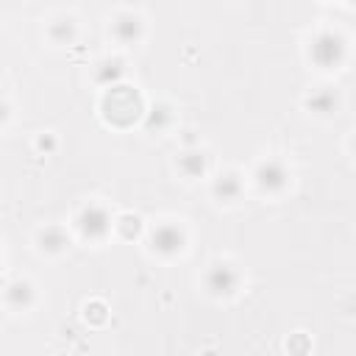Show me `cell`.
<instances>
[{"label":"cell","instance_id":"6da1fadb","mask_svg":"<svg viewBox=\"0 0 356 356\" xmlns=\"http://www.w3.org/2000/svg\"><path fill=\"white\" fill-rule=\"evenodd\" d=\"M100 111H103L106 122H111L117 128H125V125L145 117V100L136 89H131L125 83H117V86H108V92L103 95Z\"/></svg>","mask_w":356,"mask_h":356},{"label":"cell","instance_id":"7a4b0ae2","mask_svg":"<svg viewBox=\"0 0 356 356\" xmlns=\"http://www.w3.org/2000/svg\"><path fill=\"white\" fill-rule=\"evenodd\" d=\"M309 58L320 70H337L348 58V42L339 33H334V31H320L309 42Z\"/></svg>","mask_w":356,"mask_h":356},{"label":"cell","instance_id":"3957f363","mask_svg":"<svg viewBox=\"0 0 356 356\" xmlns=\"http://www.w3.org/2000/svg\"><path fill=\"white\" fill-rule=\"evenodd\" d=\"M75 222H78V231H81L86 239H92V242L106 239L108 231H111V214H108L106 206H100V203H86V206L78 211Z\"/></svg>","mask_w":356,"mask_h":356},{"label":"cell","instance_id":"277c9868","mask_svg":"<svg viewBox=\"0 0 356 356\" xmlns=\"http://www.w3.org/2000/svg\"><path fill=\"white\" fill-rule=\"evenodd\" d=\"M184 245H186V236H184V231H181L178 225H172V222L156 225L153 234H150V250L159 253V256H164V259L178 256V253L184 250Z\"/></svg>","mask_w":356,"mask_h":356},{"label":"cell","instance_id":"5b68a950","mask_svg":"<svg viewBox=\"0 0 356 356\" xmlns=\"http://www.w3.org/2000/svg\"><path fill=\"white\" fill-rule=\"evenodd\" d=\"M236 286H239V273L231 264L220 261V264H211L209 267V273H206V289L214 298H231L236 292Z\"/></svg>","mask_w":356,"mask_h":356},{"label":"cell","instance_id":"8992f818","mask_svg":"<svg viewBox=\"0 0 356 356\" xmlns=\"http://www.w3.org/2000/svg\"><path fill=\"white\" fill-rule=\"evenodd\" d=\"M253 178H256V184H259L261 192L275 195V192H281V189L286 186L289 172H286V167H284L278 159H267V161H261V164L256 167Z\"/></svg>","mask_w":356,"mask_h":356},{"label":"cell","instance_id":"52a82bcc","mask_svg":"<svg viewBox=\"0 0 356 356\" xmlns=\"http://www.w3.org/2000/svg\"><path fill=\"white\" fill-rule=\"evenodd\" d=\"M111 31H114V39L122 42V44H136L145 36V25H142V19L136 14H120L114 19Z\"/></svg>","mask_w":356,"mask_h":356},{"label":"cell","instance_id":"ba28073f","mask_svg":"<svg viewBox=\"0 0 356 356\" xmlns=\"http://www.w3.org/2000/svg\"><path fill=\"white\" fill-rule=\"evenodd\" d=\"M122 78H125V64L120 58H103L95 64V81L100 86H106V89L117 86V83H122Z\"/></svg>","mask_w":356,"mask_h":356},{"label":"cell","instance_id":"9c48e42d","mask_svg":"<svg viewBox=\"0 0 356 356\" xmlns=\"http://www.w3.org/2000/svg\"><path fill=\"white\" fill-rule=\"evenodd\" d=\"M211 192H214V197H217L220 203H234V200L242 195V181H239L236 172H222V175L214 178Z\"/></svg>","mask_w":356,"mask_h":356},{"label":"cell","instance_id":"30bf717a","mask_svg":"<svg viewBox=\"0 0 356 356\" xmlns=\"http://www.w3.org/2000/svg\"><path fill=\"white\" fill-rule=\"evenodd\" d=\"M306 108L320 114V117H331L339 108V97H337L334 89H317V92H312L306 97Z\"/></svg>","mask_w":356,"mask_h":356},{"label":"cell","instance_id":"8fae6325","mask_svg":"<svg viewBox=\"0 0 356 356\" xmlns=\"http://www.w3.org/2000/svg\"><path fill=\"white\" fill-rule=\"evenodd\" d=\"M178 170L186 175V178H200V175H206V170H209V156L203 153V150H186V153H181V159H178Z\"/></svg>","mask_w":356,"mask_h":356},{"label":"cell","instance_id":"7c38bea8","mask_svg":"<svg viewBox=\"0 0 356 356\" xmlns=\"http://www.w3.org/2000/svg\"><path fill=\"white\" fill-rule=\"evenodd\" d=\"M39 248L44 253H61V250L70 248V236L58 225H47V228L39 231Z\"/></svg>","mask_w":356,"mask_h":356},{"label":"cell","instance_id":"4fadbf2b","mask_svg":"<svg viewBox=\"0 0 356 356\" xmlns=\"http://www.w3.org/2000/svg\"><path fill=\"white\" fill-rule=\"evenodd\" d=\"M47 36H50L56 44H72V42H75V36H78V25H75V19H72V17H58V19H53V22H50Z\"/></svg>","mask_w":356,"mask_h":356},{"label":"cell","instance_id":"5bb4252c","mask_svg":"<svg viewBox=\"0 0 356 356\" xmlns=\"http://www.w3.org/2000/svg\"><path fill=\"white\" fill-rule=\"evenodd\" d=\"M142 120H145V128H147L150 134H161V131L170 128V122H172V108H170L167 103H159V106L147 108Z\"/></svg>","mask_w":356,"mask_h":356},{"label":"cell","instance_id":"9a60e30c","mask_svg":"<svg viewBox=\"0 0 356 356\" xmlns=\"http://www.w3.org/2000/svg\"><path fill=\"white\" fill-rule=\"evenodd\" d=\"M6 303L11 309H28L33 303V286L28 281H14L6 289Z\"/></svg>","mask_w":356,"mask_h":356},{"label":"cell","instance_id":"2e32d148","mask_svg":"<svg viewBox=\"0 0 356 356\" xmlns=\"http://www.w3.org/2000/svg\"><path fill=\"white\" fill-rule=\"evenodd\" d=\"M114 225H117V231H120L125 239H134V236L142 231V217H139V214H122Z\"/></svg>","mask_w":356,"mask_h":356},{"label":"cell","instance_id":"e0dca14e","mask_svg":"<svg viewBox=\"0 0 356 356\" xmlns=\"http://www.w3.org/2000/svg\"><path fill=\"white\" fill-rule=\"evenodd\" d=\"M106 303H100V300H92V303H86V320L89 323H106Z\"/></svg>","mask_w":356,"mask_h":356},{"label":"cell","instance_id":"ac0fdd59","mask_svg":"<svg viewBox=\"0 0 356 356\" xmlns=\"http://www.w3.org/2000/svg\"><path fill=\"white\" fill-rule=\"evenodd\" d=\"M36 147H39L44 156H50V153L56 150V136H53V134H42V136L36 139Z\"/></svg>","mask_w":356,"mask_h":356},{"label":"cell","instance_id":"d6986e66","mask_svg":"<svg viewBox=\"0 0 356 356\" xmlns=\"http://www.w3.org/2000/svg\"><path fill=\"white\" fill-rule=\"evenodd\" d=\"M353 153H356V136H353Z\"/></svg>","mask_w":356,"mask_h":356},{"label":"cell","instance_id":"ffe728a7","mask_svg":"<svg viewBox=\"0 0 356 356\" xmlns=\"http://www.w3.org/2000/svg\"><path fill=\"white\" fill-rule=\"evenodd\" d=\"M353 3H356V0H353Z\"/></svg>","mask_w":356,"mask_h":356}]
</instances>
